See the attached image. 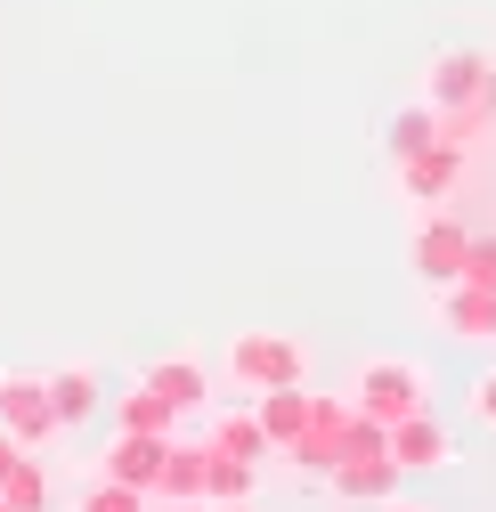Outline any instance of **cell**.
I'll return each instance as SVG.
<instances>
[{
    "instance_id": "obj_1",
    "label": "cell",
    "mask_w": 496,
    "mask_h": 512,
    "mask_svg": "<svg viewBox=\"0 0 496 512\" xmlns=\"http://www.w3.org/2000/svg\"><path fill=\"white\" fill-rule=\"evenodd\" d=\"M228 374L253 382V391H293V382L309 374V358H301L293 334H236L228 342Z\"/></svg>"
},
{
    "instance_id": "obj_2",
    "label": "cell",
    "mask_w": 496,
    "mask_h": 512,
    "mask_svg": "<svg viewBox=\"0 0 496 512\" xmlns=\"http://www.w3.org/2000/svg\"><path fill=\"white\" fill-rule=\"evenodd\" d=\"M415 399H423V382H415L407 366H366V374H358V407H375L383 423H407Z\"/></svg>"
},
{
    "instance_id": "obj_3",
    "label": "cell",
    "mask_w": 496,
    "mask_h": 512,
    "mask_svg": "<svg viewBox=\"0 0 496 512\" xmlns=\"http://www.w3.org/2000/svg\"><path fill=\"white\" fill-rule=\"evenodd\" d=\"M49 423H57L49 415V382H9V399H0V431H9L17 447H33Z\"/></svg>"
},
{
    "instance_id": "obj_4",
    "label": "cell",
    "mask_w": 496,
    "mask_h": 512,
    "mask_svg": "<svg viewBox=\"0 0 496 512\" xmlns=\"http://www.w3.org/2000/svg\"><path fill=\"white\" fill-rule=\"evenodd\" d=\"M480 82H488V57H440V66L423 74V98L431 106H472Z\"/></svg>"
},
{
    "instance_id": "obj_5",
    "label": "cell",
    "mask_w": 496,
    "mask_h": 512,
    "mask_svg": "<svg viewBox=\"0 0 496 512\" xmlns=\"http://www.w3.org/2000/svg\"><path fill=\"white\" fill-rule=\"evenodd\" d=\"M415 269L440 277V285H456V269H464V228H456V220H431V228L415 236Z\"/></svg>"
},
{
    "instance_id": "obj_6",
    "label": "cell",
    "mask_w": 496,
    "mask_h": 512,
    "mask_svg": "<svg viewBox=\"0 0 496 512\" xmlns=\"http://www.w3.org/2000/svg\"><path fill=\"white\" fill-rule=\"evenodd\" d=\"M49 415L57 423H90L98 415V374L90 366H57L49 374Z\"/></svg>"
},
{
    "instance_id": "obj_7",
    "label": "cell",
    "mask_w": 496,
    "mask_h": 512,
    "mask_svg": "<svg viewBox=\"0 0 496 512\" xmlns=\"http://www.w3.org/2000/svg\"><path fill=\"white\" fill-rule=\"evenodd\" d=\"M147 391H155L163 407H188V415H196V407H204V374H196L188 358H163V366L147 374Z\"/></svg>"
},
{
    "instance_id": "obj_8",
    "label": "cell",
    "mask_w": 496,
    "mask_h": 512,
    "mask_svg": "<svg viewBox=\"0 0 496 512\" xmlns=\"http://www.w3.org/2000/svg\"><path fill=\"white\" fill-rule=\"evenodd\" d=\"M431 456H448V431H423L407 415V439H399V464H431Z\"/></svg>"
},
{
    "instance_id": "obj_9",
    "label": "cell",
    "mask_w": 496,
    "mask_h": 512,
    "mask_svg": "<svg viewBox=\"0 0 496 512\" xmlns=\"http://www.w3.org/2000/svg\"><path fill=\"white\" fill-rule=\"evenodd\" d=\"M423 147H431V114H399V122H391V155L407 163V155H423Z\"/></svg>"
},
{
    "instance_id": "obj_10",
    "label": "cell",
    "mask_w": 496,
    "mask_h": 512,
    "mask_svg": "<svg viewBox=\"0 0 496 512\" xmlns=\"http://www.w3.org/2000/svg\"><path fill=\"white\" fill-rule=\"evenodd\" d=\"M122 423H131V431H163V423H171V407H163L155 391H131V407H122Z\"/></svg>"
},
{
    "instance_id": "obj_11",
    "label": "cell",
    "mask_w": 496,
    "mask_h": 512,
    "mask_svg": "<svg viewBox=\"0 0 496 512\" xmlns=\"http://www.w3.org/2000/svg\"><path fill=\"white\" fill-rule=\"evenodd\" d=\"M90 512H139V496H131V488H98Z\"/></svg>"
},
{
    "instance_id": "obj_12",
    "label": "cell",
    "mask_w": 496,
    "mask_h": 512,
    "mask_svg": "<svg viewBox=\"0 0 496 512\" xmlns=\"http://www.w3.org/2000/svg\"><path fill=\"white\" fill-rule=\"evenodd\" d=\"M472 407H480V423H496V374H488L480 391H472Z\"/></svg>"
},
{
    "instance_id": "obj_13",
    "label": "cell",
    "mask_w": 496,
    "mask_h": 512,
    "mask_svg": "<svg viewBox=\"0 0 496 512\" xmlns=\"http://www.w3.org/2000/svg\"><path fill=\"white\" fill-rule=\"evenodd\" d=\"M17 464H25V447H17V439H9V431H0V480H9V472H17Z\"/></svg>"
},
{
    "instance_id": "obj_14",
    "label": "cell",
    "mask_w": 496,
    "mask_h": 512,
    "mask_svg": "<svg viewBox=\"0 0 496 512\" xmlns=\"http://www.w3.org/2000/svg\"><path fill=\"white\" fill-rule=\"evenodd\" d=\"M391 512H423V504H391Z\"/></svg>"
},
{
    "instance_id": "obj_15",
    "label": "cell",
    "mask_w": 496,
    "mask_h": 512,
    "mask_svg": "<svg viewBox=\"0 0 496 512\" xmlns=\"http://www.w3.org/2000/svg\"><path fill=\"white\" fill-rule=\"evenodd\" d=\"M0 399H9V374H0Z\"/></svg>"
}]
</instances>
